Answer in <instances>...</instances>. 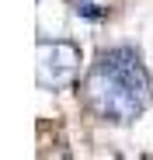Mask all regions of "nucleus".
Returning <instances> with one entry per match:
<instances>
[{
	"instance_id": "nucleus-1",
	"label": "nucleus",
	"mask_w": 153,
	"mask_h": 160,
	"mask_svg": "<svg viewBox=\"0 0 153 160\" xmlns=\"http://www.w3.org/2000/svg\"><path fill=\"white\" fill-rule=\"evenodd\" d=\"M84 94L97 118L129 125L150 108L153 80L143 66V56L132 45H115V49H105L91 66Z\"/></svg>"
},
{
	"instance_id": "nucleus-2",
	"label": "nucleus",
	"mask_w": 153,
	"mask_h": 160,
	"mask_svg": "<svg viewBox=\"0 0 153 160\" xmlns=\"http://www.w3.org/2000/svg\"><path fill=\"white\" fill-rule=\"evenodd\" d=\"M80 73V45L66 38H38V63L35 77L42 91H59L70 87Z\"/></svg>"
},
{
	"instance_id": "nucleus-3",
	"label": "nucleus",
	"mask_w": 153,
	"mask_h": 160,
	"mask_svg": "<svg viewBox=\"0 0 153 160\" xmlns=\"http://www.w3.org/2000/svg\"><path fill=\"white\" fill-rule=\"evenodd\" d=\"M76 14H84V18H101L97 4H76Z\"/></svg>"
}]
</instances>
